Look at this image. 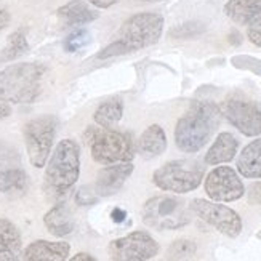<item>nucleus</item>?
Wrapping results in <instances>:
<instances>
[{
	"instance_id": "33",
	"label": "nucleus",
	"mask_w": 261,
	"mask_h": 261,
	"mask_svg": "<svg viewBox=\"0 0 261 261\" xmlns=\"http://www.w3.org/2000/svg\"><path fill=\"white\" fill-rule=\"evenodd\" d=\"M90 5H93L96 8H109L112 5H116L119 0H85Z\"/></svg>"
},
{
	"instance_id": "18",
	"label": "nucleus",
	"mask_w": 261,
	"mask_h": 261,
	"mask_svg": "<svg viewBox=\"0 0 261 261\" xmlns=\"http://www.w3.org/2000/svg\"><path fill=\"white\" fill-rule=\"evenodd\" d=\"M58 18L67 26H82L98 19V10L90 7L85 0H71L66 5L60 7L56 11Z\"/></svg>"
},
{
	"instance_id": "30",
	"label": "nucleus",
	"mask_w": 261,
	"mask_h": 261,
	"mask_svg": "<svg viewBox=\"0 0 261 261\" xmlns=\"http://www.w3.org/2000/svg\"><path fill=\"white\" fill-rule=\"evenodd\" d=\"M98 200V196L95 194V189L90 186H82L75 192V203L77 205H93Z\"/></svg>"
},
{
	"instance_id": "26",
	"label": "nucleus",
	"mask_w": 261,
	"mask_h": 261,
	"mask_svg": "<svg viewBox=\"0 0 261 261\" xmlns=\"http://www.w3.org/2000/svg\"><path fill=\"white\" fill-rule=\"evenodd\" d=\"M90 42H92V34L87 29H75L64 39L63 47L67 53H75L79 50L85 48Z\"/></svg>"
},
{
	"instance_id": "11",
	"label": "nucleus",
	"mask_w": 261,
	"mask_h": 261,
	"mask_svg": "<svg viewBox=\"0 0 261 261\" xmlns=\"http://www.w3.org/2000/svg\"><path fill=\"white\" fill-rule=\"evenodd\" d=\"M221 116L244 136H261V103L248 99H226Z\"/></svg>"
},
{
	"instance_id": "38",
	"label": "nucleus",
	"mask_w": 261,
	"mask_h": 261,
	"mask_svg": "<svg viewBox=\"0 0 261 261\" xmlns=\"http://www.w3.org/2000/svg\"><path fill=\"white\" fill-rule=\"evenodd\" d=\"M144 2H161V0H144Z\"/></svg>"
},
{
	"instance_id": "34",
	"label": "nucleus",
	"mask_w": 261,
	"mask_h": 261,
	"mask_svg": "<svg viewBox=\"0 0 261 261\" xmlns=\"http://www.w3.org/2000/svg\"><path fill=\"white\" fill-rule=\"evenodd\" d=\"M111 218L114 223H123L127 218V212L122 210V208H114L111 212Z\"/></svg>"
},
{
	"instance_id": "20",
	"label": "nucleus",
	"mask_w": 261,
	"mask_h": 261,
	"mask_svg": "<svg viewBox=\"0 0 261 261\" xmlns=\"http://www.w3.org/2000/svg\"><path fill=\"white\" fill-rule=\"evenodd\" d=\"M43 224L55 237H66L74 231V218L66 203H56L43 215Z\"/></svg>"
},
{
	"instance_id": "10",
	"label": "nucleus",
	"mask_w": 261,
	"mask_h": 261,
	"mask_svg": "<svg viewBox=\"0 0 261 261\" xmlns=\"http://www.w3.org/2000/svg\"><path fill=\"white\" fill-rule=\"evenodd\" d=\"M109 256L112 261H147L154 258L161 247L146 231H133L109 244Z\"/></svg>"
},
{
	"instance_id": "2",
	"label": "nucleus",
	"mask_w": 261,
	"mask_h": 261,
	"mask_svg": "<svg viewBox=\"0 0 261 261\" xmlns=\"http://www.w3.org/2000/svg\"><path fill=\"white\" fill-rule=\"evenodd\" d=\"M81 175V147L74 140H61L47 162L43 176L45 196L51 200L63 199Z\"/></svg>"
},
{
	"instance_id": "27",
	"label": "nucleus",
	"mask_w": 261,
	"mask_h": 261,
	"mask_svg": "<svg viewBox=\"0 0 261 261\" xmlns=\"http://www.w3.org/2000/svg\"><path fill=\"white\" fill-rule=\"evenodd\" d=\"M231 63L234 67H237V69L250 71L256 75H261V61L253 58V56L239 55V56H234V58L231 60Z\"/></svg>"
},
{
	"instance_id": "14",
	"label": "nucleus",
	"mask_w": 261,
	"mask_h": 261,
	"mask_svg": "<svg viewBox=\"0 0 261 261\" xmlns=\"http://www.w3.org/2000/svg\"><path fill=\"white\" fill-rule=\"evenodd\" d=\"M71 245L63 241H34L21 253V261H67Z\"/></svg>"
},
{
	"instance_id": "31",
	"label": "nucleus",
	"mask_w": 261,
	"mask_h": 261,
	"mask_svg": "<svg viewBox=\"0 0 261 261\" xmlns=\"http://www.w3.org/2000/svg\"><path fill=\"white\" fill-rule=\"evenodd\" d=\"M247 37L253 45L256 47H261V18L258 21H255L253 24L248 26L247 29Z\"/></svg>"
},
{
	"instance_id": "36",
	"label": "nucleus",
	"mask_w": 261,
	"mask_h": 261,
	"mask_svg": "<svg viewBox=\"0 0 261 261\" xmlns=\"http://www.w3.org/2000/svg\"><path fill=\"white\" fill-rule=\"evenodd\" d=\"M69 261H98L95 256H92L90 253H85V252H81V253H75Z\"/></svg>"
},
{
	"instance_id": "28",
	"label": "nucleus",
	"mask_w": 261,
	"mask_h": 261,
	"mask_svg": "<svg viewBox=\"0 0 261 261\" xmlns=\"http://www.w3.org/2000/svg\"><path fill=\"white\" fill-rule=\"evenodd\" d=\"M203 32V26L200 22H185V24H181L178 28H173L170 31V36L172 37H176V39H188V37H194V36H199V34Z\"/></svg>"
},
{
	"instance_id": "19",
	"label": "nucleus",
	"mask_w": 261,
	"mask_h": 261,
	"mask_svg": "<svg viewBox=\"0 0 261 261\" xmlns=\"http://www.w3.org/2000/svg\"><path fill=\"white\" fill-rule=\"evenodd\" d=\"M224 15L236 24L250 26L261 18V0H228Z\"/></svg>"
},
{
	"instance_id": "6",
	"label": "nucleus",
	"mask_w": 261,
	"mask_h": 261,
	"mask_svg": "<svg viewBox=\"0 0 261 261\" xmlns=\"http://www.w3.org/2000/svg\"><path fill=\"white\" fill-rule=\"evenodd\" d=\"M164 32V18L159 13H136L130 16L119 29L117 42L125 50V55L143 50L157 43Z\"/></svg>"
},
{
	"instance_id": "22",
	"label": "nucleus",
	"mask_w": 261,
	"mask_h": 261,
	"mask_svg": "<svg viewBox=\"0 0 261 261\" xmlns=\"http://www.w3.org/2000/svg\"><path fill=\"white\" fill-rule=\"evenodd\" d=\"M123 117V101L120 98H111L103 101L95 111L93 120L98 127L112 128Z\"/></svg>"
},
{
	"instance_id": "15",
	"label": "nucleus",
	"mask_w": 261,
	"mask_h": 261,
	"mask_svg": "<svg viewBox=\"0 0 261 261\" xmlns=\"http://www.w3.org/2000/svg\"><path fill=\"white\" fill-rule=\"evenodd\" d=\"M22 237L13 221L0 218V261H19Z\"/></svg>"
},
{
	"instance_id": "1",
	"label": "nucleus",
	"mask_w": 261,
	"mask_h": 261,
	"mask_svg": "<svg viewBox=\"0 0 261 261\" xmlns=\"http://www.w3.org/2000/svg\"><path fill=\"white\" fill-rule=\"evenodd\" d=\"M221 111L212 101H196L181 116L175 127V144L186 154L199 152L221 122Z\"/></svg>"
},
{
	"instance_id": "35",
	"label": "nucleus",
	"mask_w": 261,
	"mask_h": 261,
	"mask_svg": "<svg viewBox=\"0 0 261 261\" xmlns=\"http://www.w3.org/2000/svg\"><path fill=\"white\" fill-rule=\"evenodd\" d=\"M10 13L8 10L5 8H0V31H4L8 24H10Z\"/></svg>"
},
{
	"instance_id": "32",
	"label": "nucleus",
	"mask_w": 261,
	"mask_h": 261,
	"mask_svg": "<svg viewBox=\"0 0 261 261\" xmlns=\"http://www.w3.org/2000/svg\"><path fill=\"white\" fill-rule=\"evenodd\" d=\"M247 197L250 205H261V181H256L248 188Z\"/></svg>"
},
{
	"instance_id": "21",
	"label": "nucleus",
	"mask_w": 261,
	"mask_h": 261,
	"mask_svg": "<svg viewBox=\"0 0 261 261\" xmlns=\"http://www.w3.org/2000/svg\"><path fill=\"white\" fill-rule=\"evenodd\" d=\"M237 172L248 179H261V138L248 143L237 157Z\"/></svg>"
},
{
	"instance_id": "12",
	"label": "nucleus",
	"mask_w": 261,
	"mask_h": 261,
	"mask_svg": "<svg viewBox=\"0 0 261 261\" xmlns=\"http://www.w3.org/2000/svg\"><path fill=\"white\" fill-rule=\"evenodd\" d=\"M203 189L213 202H236L245 194L241 176L228 165L213 168L205 178Z\"/></svg>"
},
{
	"instance_id": "8",
	"label": "nucleus",
	"mask_w": 261,
	"mask_h": 261,
	"mask_svg": "<svg viewBox=\"0 0 261 261\" xmlns=\"http://www.w3.org/2000/svg\"><path fill=\"white\" fill-rule=\"evenodd\" d=\"M56 130H58V119L55 116H39L24 125V143L32 167L42 168L47 165Z\"/></svg>"
},
{
	"instance_id": "29",
	"label": "nucleus",
	"mask_w": 261,
	"mask_h": 261,
	"mask_svg": "<svg viewBox=\"0 0 261 261\" xmlns=\"http://www.w3.org/2000/svg\"><path fill=\"white\" fill-rule=\"evenodd\" d=\"M19 155L13 147H7L5 144H0V170L19 167Z\"/></svg>"
},
{
	"instance_id": "17",
	"label": "nucleus",
	"mask_w": 261,
	"mask_h": 261,
	"mask_svg": "<svg viewBox=\"0 0 261 261\" xmlns=\"http://www.w3.org/2000/svg\"><path fill=\"white\" fill-rule=\"evenodd\" d=\"M237 151H239V141H237V138L228 132H223L210 146V149L207 151L205 157H203V162L207 165L228 164L236 157Z\"/></svg>"
},
{
	"instance_id": "5",
	"label": "nucleus",
	"mask_w": 261,
	"mask_h": 261,
	"mask_svg": "<svg viewBox=\"0 0 261 261\" xmlns=\"http://www.w3.org/2000/svg\"><path fill=\"white\" fill-rule=\"evenodd\" d=\"M188 203L176 196H154L144 202L141 208L143 223L155 231H175L191 223Z\"/></svg>"
},
{
	"instance_id": "4",
	"label": "nucleus",
	"mask_w": 261,
	"mask_h": 261,
	"mask_svg": "<svg viewBox=\"0 0 261 261\" xmlns=\"http://www.w3.org/2000/svg\"><path fill=\"white\" fill-rule=\"evenodd\" d=\"M84 140L90 146L93 161L101 165L132 162L136 154L132 136L112 128L88 127L84 133Z\"/></svg>"
},
{
	"instance_id": "24",
	"label": "nucleus",
	"mask_w": 261,
	"mask_h": 261,
	"mask_svg": "<svg viewBox=\"0 0 261 261\" xmlns=\"http://www.w3.org/2000/svg\"><path fill=\"white\" fill-rule=\"evenodd\" d=\"M28 51H29V43L26 39V34L22 31H15L13 34H10L5 48L0 53V61L16 60Z\"/></svg>"
},
{
	"instance_id": "37",
	"label": "nucleus",
	"mask_w": 261,
	"mask_h": 261,
	"mask_svg": "<svg viewBox=\"0 0 261 261\" xmlns=\"http://www.w3.org/2000/svg\"><path fill=\"white\" fill-rule=\"evenodd\" d=\"M10 112H11V109H10V105L7 103V101L0 99V119H4V117L10 116Z\"/></svg>"
},
{
	"instance_id": "13",
	"label": "nucleus",
	"mask_w": 261,
	"mask_h": 261,
	"mask_svg": "<svg viewBox=\"0 0 261 261\" xmlns=\"http://www.w3.org/2000/svg\"><path fill=\"white\" fill-rule=\"evenodd\" d=\"M132 173H133L132 162L106 165L105 168H101L98 172L95 188H93L95 194L98 197H111V196L117 194Z\"/></svg>"
},
{
	"instance_id": "7",
	"label": "nucleus",
	"mask_w": 261,
	"mask_h": 261,
	"mask_svg": "<svg viewBox=\"0 0 261 261\" xmlns=\"http://www.w3.org/2000/svg\"><path fill=\"white\" fill-rule=\"evenodd\" d=\"M205 168L197 161H172L159 167L152 175V183L165 192L188 194L200 186Z\"/></svg>"
},
{
	"instance_id": "3",
	"label": "nucleus",
	"mask_w": 261,
	"mask_h": 261,
	"mask_svg": "<svg viewBox=\"0 0 261 261\" xmlns=\"http://www.w3.org/2000/svg\"><path fill=\"white\" fill-rule=\"evenodd\" d=\"M45 66L39 63H16L0 72V99L7 103H32L42 92Z\"/></svg>"
},
{
	"instance_id": "25",
	"label": "nucleus",
	"mask_w": 261,
	"mask_h": 261,
	"mask_svg": "<svg viewBox=\"0 0 261 261\" xmlns=\"http://www.w3.org/2000/svg\"><path fill=\"white\" fill-rule=\"evenodd\" d=\"M197 252V245L194 241L189 239H178L167 250V261H178L189 258Z\"/></svg>"
},
{
	"instance_id": "9",
	"label": "nucleus",
	"mask_w": 261,
	"mask_h": 261,
	"mask_svg": "<svg viewBox=\"0 0 261 261\" xmlns=\"http://www.w3.org/2000/svg\"><path fill=\"white\" fill-rule=\"evenodd\" d=\"M189 210L202 221L213 226L218 232L236 239L242 232V218L236 210L223 205L221 202L205 199H194L189 203Z\"/></svg>"
},
{
	"instance_id": "23",
	"label": "nucleus",
	"mask_w": 261,
	"mask_h": 261,
	"mask_svg": "<svg viewBox=\"0 0 261 261\" xmlns=\"http://www.w3.org/2000/svg\"><path fill=\"white\" fill-rule=\"evenodd\" d=\"M28 188V175L21 167L0 170V192H21Z\"/></svg>"
},
{
	"instance_id": "16",
	"label": "nucleus",
	"mask_w": 261,
	"mask_h": 261,
	"mask_svg": "<svg viewBox=\"0 0 261 261\" xmlns=\"http://www.w3.org/2000/svg\"><path fill=\"white\" fill-rule=\"evenodd\" d=\"M135 149L143 159H154L164 154L167 149V136L164 128L157 123L149 125L140 135Z\"/></svg>"
}]
</instances>
